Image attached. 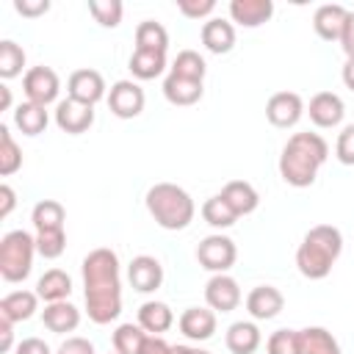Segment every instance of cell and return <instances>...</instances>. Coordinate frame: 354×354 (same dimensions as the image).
I'll list each match as a JSON object with an SVG mask.
<instances>
[{
  "mask_svg": "<svg viewBox=\"0 0 354 354\" xmlns=\"http://www.w3.org/2000/svg\"><path fill=\"white\" fill-rule=\"evenodd\" d=\"M86 313L94 324H111L122 313V282L119 257L111 249H94L83 260Z\"/></svg>",
  "mask_w": 354,
  "mask_h": 354,
  "instance_id": "cell-1",
  "label": "cell"
},
{
  "mask_svg": "<svg viewBox=\"0 0 354 354\" xmlns=\"http://www.w3.org/2000/svg\"><path fill=\"white\" fill-rule=\"evenodd\" d=\"M329 147L318 133H293L279 155V174L293 188H307L315 183L318 169L326 163Z\"/></svg>",
  "mask_w": 354,
  "mask_h": 354,
  "instance_id": "cell-2",
  "label": "cell"
},
{
  "mask_svg": "<svg viewBox=\"0 0 354 354\" xmlns=\"http://www.w3.org/2000/svg\"><path fill=\"white\" fill-rule=\"evenodd\" d=\"M343 252V235L332 224L313 227L296 249V266L307 279H324Z\"/></svg>",
  "mask_w": 354,
  "mask_h": 354,
  "instance_id": "cell-3",
  "label": "cell"
},
{
  "mask_svg": "<svg viewBox=\"0 0 354 354\" xmlns=\"http://www.w3.org/2000/svg\"><path fill=\"white\" fill-rule=\"evenodd\" d=\"M147 210L163 230H185L194 221V199L174 183H158L147 191Z\"/></svg>",
  "mask_w": 354,
  "mask_h": 354,
  "instance_id": "cell-4",
  "label": "cell"
},
{
  "mask_svg": "<svg viewBox=\"0 0 354 354\" xmlns=\"http://www.w3.org/2000/svg\"><path fill=\"white\" fill-rule=\"evenodd\" d=\"M36 238L25 230H11L0 238V277L6 282H22L33 268Z\"/></svg>",
  "mask_w": 354,
  "mask_h": 354,
  "instance_id": "cell-5",
  "label": "cell"
},
{
  "mask_svg": "<svg viewBox=\"0 0 354 354\" xmlns=\"http://www.w3.org/2000/svg\"><path fill=\"white\" fill-rule=\"evenodd\" d=\"M238 257V249L232 243V238L227 235H207L199 246H196V260L202 268L213 271V274H224L227 268H232Z\"/></svg>",
  "mask_w": 354,
  "mask_h": 354,
  "instance_id": "cell-6",
  "label": "cell"
},
{
  "mask_svg": "<svg viewBox=\"0 0 354 354\" xmlns=\"http://www.w3.org/2000/svg\"><path fill=\"white\" fill-rule=\"evenodd\" d=\"M22 88H25L28 102H36V105L47 108L58 97L61 80H58V75L50 66H30L25 72V77H22Z\"/></svg>",
  "mask_w": 354,
  "mask_h": 354,
  "instance_id": "cell-7",
  "label": "cell"
},
{
  "mask_svg": "<svg viewBox=\"0 0 354 354\" xmlns=\"http://www.w3.org/2000/svg\"><path fill=\"white\" fill-rule=\"evenodd\" d=\"M144 88L133 80H116L108 91V108L119 119H136L144 111Z\"/></svg>",
  "mask_w": 354,
  "mask_h": 354,
  "instance_id": "cell-8",
  "label": "cell"
},
{
  "mask_svg": "<svg viewBox=\"0 0 354 354\" xmlns=\"http://www.w3.org/2000/svg\"><path fill=\"white\" fill-rule=\"evenodd\" d=\"M55 124L69 136H80L94 124V105L66 97L55 105Z\"/></svg>",
  "mask_w": 354,
  "mask_h": 354,
  "instance_id": "cell-9",
  "label": "cell"
},
{
  "mask_svg": "<svg viewBox=\"0 0 354 354\" xmlns=\"http://www.w3.org/2000/svg\"><path fill=\"white\" fill-rule=\"evenodd\" d=\"M304 113V102L296 91H277L266 102V116L274 127H293Z\"/></svg>",
  "mask_w": 354,
  "mask_h": 354,
  "instance_id": "cell-10",
  "label": "cell"
},
{
  "mask_svg": "<svg viewBox=\"0 0 354 354\" xmlns=\"http://www.w3.org/2000/svg\"><path fill=\"white\" fill-rule=\"evenodd\" d=\"M205 301L216 313H230L241 304V288L230 274H213L205 285Z\"/></svg>",
  "mask_w": 354,
  "mask_h": 354,
  "instance_id": "cell-11",
  "label": "cell"
},
{
  "mask_svg": "<svg viewBox=\"0 0 354 354\" xmlns=\"http://www.w3.org/2000/svg\"><path fill=\"white\" fill-rule=\"evenodd\" d=\"M66 91L72 100L77 102H86V105H94L105 97V80L97 69H77L69 75L66 80Z\"/></svg>",
  "mask_w": 354,
  "mask_h": 354,
  "instance_id": "cell-12",
  "label": "cell"
},
{
  "mask_svg": "<svg viewBox=\"0 0 354 354\" xmlns=\"http://www.w3.org/2000/svg\"><path fill=\"white\" fill-rule=\"evenodd\" d=\"M307 113H310V122H313L315 127H335V124L343 122L346 105H343V100H340L335 91H318V94L310 100Z\"/></svg>",
  "mask_w": 354,
  "mask_h": 354,
  "instance_id": "cell-13",
  "label": "cell"
},
{
  "mask_svg": "<svg viewBox=\"0 0 354 354\" xmlns=\"http://www.w3.org/2000/svg\"><path fill=\"white\" fill-rule=\"evenodd\" d=\"M127 277H130V285L138 290V293H152L160 288L163 282V266L149 257V254H138L130 260L127 266Z\"/></svg>",
  "mask_w": 354,
  "mask_h": 354,
  "instance_id": "cell-14",
  "label": "cell"
},
{
  "mask_svg": "<svg viewBox=\"0 0 354 354\" xmlns=\"http://www.w3.org/2000/svg\"><path fill=\"white\" fill-rule=\"evenodd\" d=\"M285 307V296L274 288V285H257L252 288V293L246 296V310L252 318L257 321H268V318H277Z\"/></svg>",
  "mask_w": 354,
  "mask_h": 354,
  "instance_id": "cell-15",
  "label": "cell"
},
{
  "mask_svg": "<svg viewBox=\"0 0 354 354\" xmlns=\"http://www.w3.org/2000/svg\"><path fill=\"white\" fill-rule=\"evenodd\" d=\"M346 17H348V8L346 6H340V3H324L313 14V28H315V33L324 41H340Z\"/></svg>",
  "mask_w": 354,
  "mask_h": 354,
  "instance_id": "cell-16",
  "label": "cell"
},
{
  "mask_svg": "<svg viewBox=\"0 0 354 354\" xmlns=\"http://www.w3.org/2000/svg\"><path fill=\"white\" fill-rule=\"evenodd\" d=\"M180 332L188 340H210L216 332V313L207 307H188L180 315Z\"/></svg>",
  "mask_w": 354,
  "mask_h": 354,
  "instance_id": "cell-17",
  "label": "cell"
},
{
  "mask_svg": "<svg viewBox=\"0 0 354 354\" xmlns=\"http://www.w3.org/2000/svg\"><path fill=\"white\" fill-rule=\"evenodd\" d=\"M271 14H274V3L271 0H232L230 3L232 22H238L243 28H257V25L268 22Z\"/></svg>",
  "mask_w": 354,
  "mask_h": 354,
  "instance_id": "cell-18",
  "label": "cell"
},
{
  "mask_svg": "<svg viewBox=\"0 0 354 354\" xmlns=\"http://www.w3.org/2000/svg\"><path fill=\"white\" fill-rule=\"evenodd\" d=\"M202 44H205L210 53H216V55L230 53V50L235 47V28H232V22H227V19H221V17L207 19V22L202 25Z\"/></svg>",
  "mask_w": 354,
  "mask_h": 354,
  "instance_id": "cell-19",
  "label": "cell"
},
{
  "mask_svg": "<svg viewBox=\"0 0 354 354\" xmlns=\"http://www.w3.org/2000/svg\"><path fill=\"white\" fill-rule=\"evenodd\" d=\"M221 196H224V202L238 213V218H241V216H249V213L257 210V205H260V194H257L254 185L246 183V180H232V183H227L224 191H221Z\"/></svg>",
  "mask_w": 354,
  "mask_h": 354,
  "instance_id": "cell-20",
  "label": "cell"
},
{
  "mask_svg": "<svg viewBox=\"0 0 354 354\" xmlns=\"http://www.w3.org/2000/svg\"><path fill=\"white\" fill-rule=\"evenodd\" d=\"M36 304H39V293L14 290V293H8V296L0 299V318H6V321H11V324L28 321V318L36 313Z\"/></svg>",
  "mask_w": 354,
  "mask_h": 354,
  "instance_id": "cell-21",
  "label": "cell"
},
{
  "mask_svg": "<svg viewBox=\"0 0 354 354\" xmlns=\"http://www.w3.org/2000/svg\"><path fill=\"white\" fill-rule=\"evenodd\" d=\"M41 321H44V326H47L50 332H55V335L75 332L77 324H80V310H77L75 304H69V301H53V304L44 307Z\"/></svg>",
  "mask_w": 354,
  "mask_h": 354,
  "instance_id": "cell-22",
  "label": "cell"
},
{
  "mask_svg": "<svg viewBox=\"0 0 354 354\" xmlns=\"http://www.w3.org/2000/svg\"><path fill=\"white\" fill-rule=\"evenodd\" d=\"M163 97L171 105H194L202 100V83L169 72V77L163 80Z\"/></svg>",
  "mask_w": 354,
  "mask_h": 354,
  "instance_id": "cell-23",
  "label": "cell"
},
{
  "mask_svg": "<svg viewBox=\"0 0 354 354\" xmlns=\"http://www.w3.org/2000/svg\"><path fill=\"white\" fill-rule=\"evenodd\" d=\"M36 293H39V299H44L47 304H53V301H66V296L72 293V279H69L66 271L50 268V271H44V274L39 277Z\"/></svg>",
  "mask_w": 354,
  "mask_h": 354,
  "instance_id": "cell-24",
  "label": "cell"
},
{
  "mask_svg": "<svg viewBox=\"0 0 354 354\" xmlns=\"http://www.w3.org/2000/svg\"><path fill=\"white\" fill-rule=\"evenodd\" d=\"M174 324V313L163 301H144L138 307V326L149 335H160Z\"/></svg>",
  "mask_w": 354,
  "mask_h": 354,
  "instance_id": "cell-25",
  "label": "cell"
},
{
  "mask_svg": "<svg viewBox=\"0 0 354 354\" xmlns=\"http://www.w3.org/2000/svg\"><path fill=\"white\" fill-rule=\"evenodd\" d=\"M260 329L252 321H235L227 329V348L232 354H254L260 348Z\"/></svg>",
  "mask_w": 354,
  "mask_h": 354,
  "instance_id": "cell-26",
  "label": "cell"
},
{
  "mask_svg": "<svg viewBox=\"0 0 354 354\" xmlns=\"http://www.w3.org/2000/svg\"><path fill=\"white\" fill-rule=\"evenodd\" d=\"M299 354H340V346L324 326H307L299 329Z\"/></svg>",
  "mask_w": 354,
  "mask_h": 354,
  "instance_id": "cell-27",
  "label": "cell"
},
{
  "mask_svg": "<svg viewBox=\"0 0 354 354\" xmlns=\"http://www.w3.org/2000/svg\"><path fill=\"white\" fill-rule=\"evenodd\" d=\"M50 116H47V108L44 105H36V102H19L17 111H14V124L19 127L22 136H39L44 133Z\"/></svg>",
  "mask_w": 354,
  "mask_h": 354,
  "instance_id": "cell-28",
  "label": "cell"
},
{
  "mask_svg": "<svg viewBox=\"0 0 354 354\" xmlns=\"http://www.w3.org/2000/svg\"><path fill=\"white\" fill-rule=\"evenodd\" d=\"M30 221H33L36 232L64 230L66 210H64V205L55 202V199H41V202H36V207H33V213H30Z\"/></svg>",
  "mask_w": 354,
  "mask_h": 354,
  "instance_id": "cell-29",
  "label": "cell"
},
{
  "mask_svg": "<svg viewBox=\"0 0 354 354\" xmlns=\"http://www.w3.org/2000/svg\"><path fill=\"white\" fill-rule=\"evenodd\" d=\"M166 69V53H155V50H136L130 55V72L138 80H152Z\"/></svg>",
  "mask_w": 354,
  "mask_h": 354,
  "instance_id": "cell-30",
  "label": "cell"
},
{
  "mask_svg": "<svg viewBox=\"0 0 354 354\" xmlns=\"http://www.w3.org/2000/svg\"><path fill=\"white\" fill-rule=\"evenodd\" d=\"M169 47V33L160 22L155 19H144L136 28V50H155V53H166Z\"/></svg>",
  "mask_w": 354,
  "mask_h": 354,
  "instance_id": "cell-31",
  "label": "cell"
},
{
  "mask_svg": "<svg viewBox=\"0 0 354 354\" xmlns=\"http://www.w3.org/2000/svg\"><path fill=\"white\" fill-rule=\"evenodd\" d=\"M202 218L210 224V227H216V230H227V227H232L235 221H238V213L224 202V196L218 194V196H210L205 205H202Z\"/></svg>",
  "mask_w": 354,
  "mask_h": 354,
  "instance_id": "cell-32",
  "label": "cell"
},
{
  "mask_svg": "<svg viewBox=\"0 0 354 354\" xmlns=\"http://www.w3.org/2000/svg\"><path fill=\"white\" fill-rule=\"evenodd\" d=\"M144 340H147V332L138 324H122L113 332V351L116 354H141Z\"/></svg>",
  "mask_w": 354,
  "mask_h": 354,
  "instance_id": "cell-33",
  "label": "cell"
},
{
  "mask_svg": "<svg viewBox=\"0 0 354 354\" xmlns=\"http://www.w3.org/2000/svg\"><path fill=\"white\" fill-rule=\"evenodd\" d=\"M22 66H25V50L17 41L3 39L0 41V77L11 80V77H17L22 72Z\"/></svg>",
  "mask_w": 354,
  "mask_h": 354,
  "instance_id": "cell-34",
  "label": "cell"
},
{
  "mask_svg": "<svg viewBox=\"0 0 354 354\" xmlns=\"http://www.w3.org/2000/svg\"><path fill=\"white\" fill-rule=\"evenodd\" d=\"M205 72H207V64H205V58L196 50L177 53V58L171 64V75H180V77H188V80H199L202 83Z\"/></svg>",
  "mask_w": 354,
  "mask_h": 354,
  "instance_id": "cell-35",
  "label": "cell"
},
{
  "mask_svg": "<svg viewBox=\"0 0 354 354\" xmlns=\"http://www.w3.org/2000/svg\"><path fill=\"white\" fill-rule=\"evenodd\" d=\"M19 166H22V149H19V144L11 138L8 127L0 124V174L8 177V174H14Z\"/></svg>",
  "mask_w": 354,
  "mask_h": 354,
  "instance_id": "cell-36",
  "label": "cell"
},
{
  "mask_svg": "<svg viewBox=\"0 0 354 354\" xmlns=\"http://www.w3.org/2000/svg\"><path fill=\"white\" fill-rule=\"evenodd\" d=\"M88 11L102 28H116L122 22L124 6L119 0H88Z\"/></svg>",
  "mask_w": 354,
  "mask_h": 354,
  "instance_id": "cell-37",
  "label": "cell"
},
{
  "mask_svg": "<svg viewBox=\"0 0 354 354\" xmlns=\"http://www.w3.org/2000/svg\"><path fill=\"white\" fill-rule=\"evenodd\" d=\"M66 249V235L64 230H53V232H36V252L44 260H55L61 257Z\"/></svg>",
  "mask_w": 354,
  "mask_h": 354,
  "instance_id": "cell-38",
  "label": "cell"
},
{
  "mask_svg": "<svg viewBox=\"0 0 354 354\" xmlns=\"http://www.w3.org/2000/svg\"><path fill=\"white\" fill-rule=\"evenodd\" d=\"M268 354H299V329H277L268 343H266Z\"/></svg>",
  "mask_w": 354,
  "mask_h": 354,
  "instance_id": "cell-39",
  "label": "cell"
},
{
  "mask_svg": "<svg viewBox=\"0 0 354 354\" xmlns=\"http://www.w3.org/2000/svg\"><path fill=\"white\" fill-rule=\"evenodd\" d=\"M335 152H337V160L346 163V166H354V124H346L337 136V144H335Z\"/></svg>",
  "mask_w": 354,
  "mask_h": 354,
  "instance_id": "cell-40",
  "label": "cell"
},
{
  "mask_svg": "<svg viewBox=\"0 0 354 354\" xmlns=\"http://www.w3.org/2000/svg\"><path fill=\"white\" fill-rule=\"evenodd\" d=\"M177 8H180L185 17H191V19H202V17L213 14L216 0H180Z\"/></svg>",
  "mask_w": 354,
  "mask_h": 354,
  "instance_id": "cell-41",
  "label": "cell"
},
{
  "mask_svg": "<svg viewBox=\"0 0 354 354\" xmlns=\"http://www.w3.org/2000/svg\"><path fill=\"white\" fill-rule=\"evenodd\" d=\"M58 354H94V346L86 337H66L58 346Z\"/></svg>",
  "mask_w": 354,
  "mask_h": 354,
  "instance_id": "cell-42",
  "label": "cell"
},
{
  "mask_svg": "<svg viewBox=\"0 0 354 354\" xmlns=\"http://www.w3.org/2000/svg\"><path fill=\"white\" fill-rule=\"evenodd\" d=\"M14 8L22 17H39V14H47L50 0H14Z\"/></svg>",
  "mask_w": 354,
  "mask_h": 354,
  "instance_id": "cell-43",
  "label": "cell"
},
{
  "mask_svg": "<svg viewBox=\"0 0 354 354\" xmlns=\"http://www.w3.org/2000/svg\"><path fill=\"white\" fill-rule=\"evenodd\" d=\"M340 47H343L346 58H354V8H348V17H346V25L340 33Z\"/></svg>",
  "mask_w": 354,
  "mask_h": 354,
  "instance_id": "cell-44",
  "label": "cell"
},
{
  "mask_svg": "<svg viewBox=\"0 0 354 354\" xmlns=\"http://www.w3.org/2000/svg\"><path fill=\"white\" fill-rule=\"evenodd\" d=\"M141 354H171V346L160 335H147V340L141 346Z\"/></svg>",
  "mask_w": 354,
  "mask_h": 354,
  "instance_id": "cell-45",
  "label": "cell"
},
{
  "mask_svg": "<svg viewBox=\"0 0 354 354\" xmlns=\"http://www.w3.org/2000/svg\"><path fill=\"white\" fill-rule=\"evenodd\" d=\"M14 354H50V346H47L44 340H39V337H25V340L17 346Z\"/></svg>",
  "mask_w": 354,
  "mask_h": 354,
  "instance_id": "cell-46",
  "label": "cell"
},
{
  "mask_svg": "<svg viewBox=\"0 0 354 354\" xmlns=\"http://www.w3.org/2000/svg\"><path fill=\"white\" fill-rule=\"evenodd\" d=\"M14 205H17V194H14V188L11 185H0V218H6L11 210H14Z\"/></svg>",
  "mask_w": 354,
  "mask_h": 354,
  "instance_id": "cell-47",
  "label": "cell"
},
{
  "mask_svg": "<svg viewBox=\"0 0 354 354\" xmlns=\"http://www.w3.org/2000/svg\"><path fill=\"white\" fill-rule=\"evenodd\" d=\"M11 321H6V318H0V351L6 354V351H11V346H14V332H11Z\"/></svg>",
  "mask_w": 354,
  "mask_h": 354,
  "instance_id": "cell-48",
  "label": "cell"
},
{
  "mask_svg": "<svg viewBox=\"0 0 354 354\" xmlns=\"http://www.w3.org/2000/svg\"><path fill=\"white\" fill-rule=\"evenodd\" d=\"M343 83L354 91V58H346V64H343Z\"/></svg>",
  "mask_w": 354,
  "mask_h": 354,
  "instance_id": "cell-49",
  "label": "cell"
},
{
  "mask_svg": "<svg viewBox=\"0 0 354 354\" xmlns=\"http://www.w3.org/2000/svg\"><path fill=\"white\" fill-rule=\"evenodd\" d=\"M11 105V88L8 86H0V111H6Z\"/></svg>",
  "mask_w": 354,
  "mask_h": 354,
  "instance_id": "cell-50",
  "label": "cell"
},
{
  "mask_svg": "<svg viewBox=\"0 0 354 354\" xmlns=\"http://www.w3.org/2000/svg\"><path fill=\"white\" fill-rule=\"evenodd\" d=\"M191 346H171V354H191Z\"/></svg>",
  "mask_w": 354,
  "mask_h": 354,
  "instance_id": "cell-51",
  "label": "cell"
},
{
  "mask_svg": "<svg viewBox=\"0 0 354 354\" xmlns=\"http://www.w3.org/2000/svg\"><path fill=\"white\" fill-rule=\"evenodd\" d=\"M191 354H210V351H202V348H194Z\"/></svg>",
  "mask_w": 354,
  "mask_h": 354,
  "instance_id": "cell-52",
  "label": "cell"
},
{
  "mask_svg": "<svg viewBox=\"0 0 354 354\" xmlns=\"http://www.w3.org/2000/svg\"><path fill=\"white\" fill-rule=\"evenodd\" d=\"M113 354H116V351H113Z\"/></svg>",
  "mask_w": 354,
  "mask_h": 354,
  "instance_id": "cell-53",
  "label": "cell"
}]
</instances>
